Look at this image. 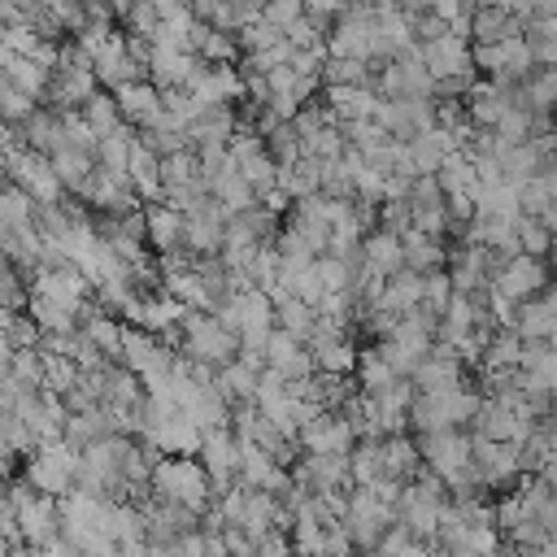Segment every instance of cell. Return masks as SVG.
<instances>
[{
  "mask_svg": "<svg viewBox=\"0 0 557 557\" xmlns=\"http://www.w3.org/2000/svg\"><path fill=\"white\" fill-rule=\"evenodd\" d=\"M248 4H257V9H261V4H265V0H248Z\"/></svg>",
  "mask_w": 557,
  "mask_h": 557,
  "instance_id": "62",
  "label": "cell"
},
{
  "mask_svg": "<svg viewBox=\"0 0 557 557\" xmlns=\"http://www.w3.org/2000/svg\"><path fill=\"white\" fill-rule=\"evenodd\" d=\"M91 70H96L100 87H109V91L131 83V78H148V65L126 48V30H113V39L91 57Z\"/></svg>",
  "mask_w": 557,
  "mask_h": 557,
  "instance_id": "22",
  "label": "cell"
},
{
  "mask_svg": "<svg viewBox=\"0 0 557 557\" xmlns=\"http://www.w3.org/2000/svg\"><path fill=\"white\" fill-rule=\"evenodd\" d=\"M178 352L218 370L239 352V335L213 309H187L183 322H178Z\"/></svg>",
  "mask_w": 557,
  "mask_h": 557,
  "instance_id": "4",
  "label": "cell"
},
{
  "mask_svg": "<svg viewBox=\"0 0 557 557\" xmlns=\"http://www.w3.org/2000/svg\"><path fill=\"white\" fill-rule=\"evenodd\" d=\"M226 209L218 200H209L200 213H183V248L196 257H218L226 244Z\"/></svg>",
  "mask_w": 557,
  "mask_h": 557,
  "instance_id": "21",
  "label": "cell"
},
{
  "mask_svg": "<svg viewBox=\"0 0 557 557\" xmlns=\"http://www.w3.org/2000/svg\"><path fill=\"white\" fill-rule=\"evenodd\" d=\"M392 522H396V505L383 500L374 487L357 483L352 496H348V513H344V527H348L352 544L366 548V553H379V540H383V531Z\"/></svg>",
  "mask_w": 557,
  "mask_h": 557,
  "instance_id": "7",
  "label": "cell"
},
{
  "mask_svg": "<svg viewBox=\"0 0 557 557\" xmlns=\"http://www.w3.org/2000/svg\"><path fill=\"white\" fill-rule=\"evenodd\" d=\"M548 283H553L548 261L535 257V252H513V257H505V261L496 265V274H492V287L505 292V296H513V300L540 296Z\"/></svg>",
  "mask_w": 557,
  "mask_h": 557,
  "instance_id": "13",
  "label": "cell"
},
{
  "mask_svg": "<svg viewBox=\"0 0 557 557\" xmlns=\"http://www.w3.org/2000/svg\"><path fill=\"white\" fill-rule=\"evenodd\" d=\"M213 313L239 335V348H261L265 352V339L274 331V300L261 287H235V292H226Z\"/></svg>",
  "mask_w": 557,
  "mask_h": 557,
  "instance_id": "5",
  "label": "cell"
},
{
  "mask_svg": "<svg viewBox=\"0 0 557 557\" xmlns=\"http://www.w3.org/2000/svg\"><path fill=\"white\" fill-rule=\"evenodd\" d=\"M213 379H218L222 396H226L231 409H235V405H248V400L257 396V379H261V370H252V366H244L239 357H231L226 366L213 370Z\"/></svg>",
  "mask_w": 557,
  "mask_h": 557,
  "instance_id": "43",
  "label": "cell"
},
{
  "mask_svg": "<svg viewBox=\"0 0 557 557\" xmlns=\"http://www.w3.org/2000/svg\"><path fill=\"white\" fill-rule=\"evenodd\" d=\"M513 87L518 83H500V78H474V87L461 96L466 100V117L474 126H496L500 113L513 104Z\"/></svg>",
  "mask_w": 557,
  "mask_h": 557,
  "instance_id": "28",
  "label": "cell"
},
{
  "mask_svg": "<svg viewBox=\"0 0 557 557\" xmlns=\"http://www.w3.org/2000/svg\"><path fill=\"white\" fill-rule=\"evenodd\" d=\"M17 135L26 148H39V152H52L61 144V109L52 104H39L26 122H17Z\"/></svg>",
  "mask_w": 557,
  "mask_h": 557,
  "instance_id": "42",
  "label": "cell"
},
{
  "mask_svg": "<svg viewBox=\"0 0 557 557\" xmlns=\"http://www.w3.org/2000/svg\"><path fill=\"white\" fill-rule=\"evenodd\" d=\"M313 322H318V309H313L309 300H300V296H283V300L274 305V326H283L287 335H296V339H305V344H309V335H313Z\"/></svg>",
  "mask_w": 557,
  "mask_h": 557,
  "instance_id": "49",
  "label": "cell"
},
{
  "mask_svg": "<svg viewBox=\"0 0 557 557\" xmlns=\"http://www.w3.org/2000/svg\"><path fill=\"white\" fill-rule=\"evenodd\" d=\"M548 274L557 278V244H553V252H548Z\"/></svg>",
  "mask_w": 557,
  "mask_h": 557,
  "instance_id": "61",
  "label": "cell"
},
{
  "mask_svg": "<svg viewBox=\"0 0 557 557\" xmlns=\"http://www.w3.org/2000/svg\"><path fill=\"white\" fill-rule=\"evenodd\" d=\"M261 17L287 30L296 17H305V0H265V4H261Z\"/></svg>",
  "mask_w": 557,
  "mask_h": 557,
  "instance_id": "56",
  "label": "cell"
},
{
  "mask_svg": "<svg viewBox=\"0 0 557 557\" xmlns=\"http://www.w3.org/2000/svg\"><path fill=\"white\" fill-rule=\"evenodd\" d=\"M17 135V126H9V122H0V152H4V144Z\"/></svg>",
  "mask_w": 557,
  "mask_h": 557,
  "instance_id": "59",
  "label": "cell"
},
{
  "mask_svg": "<svg viewBox=\"0 0 557 557\" xmlns=\"http://www.w3.org/2000/svg\"><path fill=\"white\" fill-rule=\"evenodd\" d=\"M126 174H131V187H135V196H139L144 205L165 200V183H161V157H157V152H152L144 139H135L131 161H126Z\"/></svg>",
  "mask_w": 557,
  "mask_h": 557,
  "instance_id": "32",
  "label": "cell"
},
{
  "mask_svg": "<svg viewBox=\"0 0 557 557\" xmlns=\"http://www.w3.org/2000/svg\"><path fill=\"white\" fill-rule=\"evenodd\" d=\"M0 70H4L22 91H30L35 100H44L48 87H52V65H44V61H35V57H17V52H13Z\"/></svg>",
  "mask_w": 557,
  "mask_h": 557,
  "instance_id": "44",
  "label": "cell"
},
{
  "mask_svg": "<svg viewBox=\"0 0 557 557\" xmlns=\"http://www.w3.org/2000/svg\"><path fill=\"white\" fill-rule=\"evenodd\" d=\"M418 48H422V65L431 70L435 83H444L453 74H479L474 70V44L466 35H457V30H444L435 39H422Z\"/></svg>",
  "mask_w": 557,
  "mask_h": 557,
  "instance_id": "15",
  "label": "cell"
},
{
  "mask_svg": "<svg viewBox=\"0 0 557 557\" xmlns=\"http://www.w3.org/2000/svg\"><path fill=\"white\" fill-rule=\"evenodd\" d=\"M409 379H413V392H440V387H453V383L466 379V361H461L457 348H448V344L435 339V348L418 361V370Z\"/></svg>",
  "mask_w": 557,
  "mask_h": 557,
  "instance_id": "25",
  "label": "cell"
},
{
  "mask_svg": "<svg viewBox=\"0 0 557 557\" xmlns=\"http://www.w3.org/2000/svg\"><path fill=\"white\" fill-rule=\"evenodd\" d=\"M400 244H405V265L418 270V274L448 265L444 235H426V231H418V226H405V231H400Z\"/></svg>",
  "mask_w": 557,
  "mask_h": 557,
  "instance_id": "35",
  "label": "cell"
},
{
  "mask_svg": "<svg viewBox=\"0 0 557 557\" xmlns=\"http://www.w3.org/2000/svg\"><path fill=\"white\" fill-rule=\"evenodd\" d=\"M292 479H300L309 492H331V487H352L348 453H300L292 466Z\"/></svg>",
  "mask_w": 557,
  "mask_h": 557,
  "instance_id": "23",
  "label": "cell"
},
{
  "mask_svg": "<svg viewBox=\"0 0 557 557\" xmlns=\"http://www.w3.org/2000/svg\"><path fill=\"white\" fill-rule=\"evenodd\" d=\"M361 261L379 274H396L405 265V244H400V231H387V226H370L366 239H361Z\"/></svg>",
  "mask_w": 557,
  "mask_h": 557,
  "instance_id": "34",
  "label": "cell"
},
{
  "mask_svg": "<svg viewBox=\"0 0 557 557\" xmlns=\"http://www.w3.org/2000/svg\"><path fill=\"white\" fill-rule=\"evenodd\" d=\"M196 457H200V466L209 470V479H213L218 492L231 487V483L239 479V435H235L231 426H213V431H205Z\"/></svg>",
  "mask_w": 557,
  "mask_h": 557,
  "instance_id": "20",
  "label": "cell"
},
{
  "mask_svg": "<svg viewBox=\"0 0 557 557\" xmlns=\"http://www.w3.org/2000/svg\"><path fill=\"white\" fill-rule=\"evenodd\" d=\"M265 366L278 370L283 379H305V374H313V352H309L305 339H296L283 326H274L270 339H265Z\"/></svg>",
  "mask_w": 557,
  "mask_h": 557,
  "instance_id": "29",
  "label": "cell"
},
{
  "mask_svg": "<svg viewBox=\"0 0 557 557\" xmlns=\"http://www.w3.org/2000/svg\"><path fill=\"white\" fill-rule=\"evenodd\" d=\"M374 87L387 100H396V96H435V78L422 65V48H409L400 57H387L379 65V74H374Z\"/></svg>",
  "mask_w": 557,
  "mask_h": 557,
  "instance_id": "11",
  "label": "cell"
},
{
  "mask_svg": "<svg viewBox=\"0 0 557 557\" xmlns=\"http://www.w3.org/2000/svg\"><path fill=\"white\" fill-rule=\"evenodd\" d=\"M309 352H313V370H322V374H352L361 348L352 344V335H326V339H309Z\"/></svg>",
  "mask_w": 557,
  "mask_h": 557,
  "instance_id": "38",
  "label": "cell"
},
{
  "mask_svg": "<svg viewBox=\"0 0 557 557\" xmlns=\"http://www.w3.org/2000/svg\"><path fill=\"white\" fill-rule=\"evenodd\" d=\"M483 405V392L453 383V387H440V392H413V405H409V431L413 435H426V431H444V426H466L474 422Z\"/></svg>",
  "mask_w": 557,
  "mask_h": 557,
  "instance_id": "2",
  "label": "cell"
},
{
  "mask_svg": "<svg viewBox=\"0 0 557 557\" xmlns=\"http://www.w3.org/2000/svg\"><path fill=\"white\" fill-rule=\"evenodd\" d=\"M344 9H348V0H305V13H313V17L326 22V26H331Z\"/></svg>",
  "mask_w": 557,
  "mask_h": 557,
  "instance_id": "57",
  "label": "cell"
},
{
  "mask_svg": "<svg viewBox=\"0 0 557 557\" xmlns=\"http://www.w3.org/2000/svg\"><path fill=\"white\" fill-rule=\"evenodd\" d=\"M235 131H239V113L231 104H205L187 126V139L191 148H226Z\"/></svg>",
  "mask_w": 557,
  "mask_h": 557,
  "instance_id": "30",
  "label": "cell"
},
{
  "mask_svg": "<svg viewBox=\"0 0 557 557\" xmlns=\"http://www.w3.org/2000/svg\"><path fill=\"white\" fill-rule=\"evenodd\" d=\"M117 17H122L126 35H144L148 44H152V35H157V26H161V9H157L152 0H131Z\"/></svg>",
  "mask_w": 557,
  "mask_h": 557,
  "instance_id": "53",
  "label": "cell"
},
{
  "mask_svg": "<svg viewBox=\"0 0 557 557\" xmlns=\"http://www.w3.org/2000/svg\"><path fill=\"white\" fill-rule=\"evenodd\" d=\"M78 200H87L96 213H126V209L139 205V196L131 187V174L126 170H104V165L91 170V178L83 183Z\"/></svg>",
  "mask_w": 557,
  "mask_h": 557,
  "instance_id": "18",
  "label": "cell"
},
{
  "mask_svg": "<svg viewBox=\"0 0 557 557\" xmlns=\"http://www.w3.org/2000/svg\"><path fill=\"white\" fill-rule=\"evenodd\" d=\"M161 183H165V191H178L187 183H200V152L187 144V148L161 157Z\"/></svg>",
  "mask_w": 557,
  "mask_h": 557,
  "instance_id": "50",
  "label": "cell"
},
{
  "mask_svg": "<svg viewBox=\"0 0 557 557\" xmlns=\"http://www.w3.org/2000/svg\"><path fill=\"white\" fill-rule=\"evenodd\" d=\"M187 91L200 104H239L244 100V65L235 61H200L187 78Z\"/></svg>",
  "mask_w": 557,
  "mask_h": 557,
  "instance_id": "12",
  "label": "cell"
},
{
  "mask_svg": "<svg viewBox=\"0 0 557 557\" xmlns=\"http://www.w3.org/2000/svg\"><path fill=\"white\" fill-rule=\"evenodd\" d=\"M435 178H440V187H444L448 200H474V191H479V165H474L470 152L444 157V165L435 170Z\"/></svg>",
  "mask_w": 557,
  "mask_h": 557,
  "instance_id": "37",
  "label": "cell"
},
{
  "mask_svg": "<svg viewBox=\"0 0 557 557\" xmlns=\"http://www.w3.org/2000/svg\"><path fill=\"white\" fill-rule=\"evenodd\" d=\"M113 100H117V109H122V122H131L135 131L152 126V122L161 117V109H165L161 87H157L152 78H131V83L113 87Z\"/></svg>",
  "mask_w": 557,
  "mask_h": 557,
  "instance_id": "24",
  "label": "cell"
},
{
  "mask_svg": "<svg viewBox=\"0 0 557 557\" xmlns=\"http://www.w3.org/2000/svg\"><path fill=\"white\" fill-rule=\"evenodd\" d=\"M352 379H357L361 392H383V387L396 383L400 374H396L392 361L379 352V344H366V348L357 352V370H352Z\"/></svg>",
  "mask_w": 557,
  "mask_h": 557,
  "instance_id": "46",
  "label": "cell"
},
{
  "mask_svg": "<svg viewBox=\"0 0 557 557\" xmlns=\"http://www.w3.org/2000/svg\"><path fill=\"white\" fill-rule=\"evenodd\" d=\"M513 100H522L535 113H557V65H535L518 87Z\"/></svg>",
  "mask_w": 557,
  "mask_h": 557,
  "instance_id": "40",
  "label": "cell"
},
{
  "mask_svg": "<svg viewBox=\"0 0 557 557\" xmlns=\"http://www.w3.org/2000/svg\"><path fill=\"white\" fill-rule=\"evenodd\" d=\"M374 305H383V309H392V313H409V309H418V305H422V274L409 270V265H400L396 274H387L383 296H379Z\"/></svg>",
  "mask_w": 557,
  "mask_h": 557,
  "instance_id": "41",
  "label": "cell"
},
{
  "mask_svg": "<svg viewBox=\"0 0 557 557\" xmlns=\"http://www.w3.org/2000/svg\"><path fill=\"white\" fill-rule=\"evenodd\" d=\"M326 109L339 122H357V117H374L383 104V91L374 83H326Z\"/></svg>",
  "mask_w": 557,
  "mask_h": 557,
  "instance_id": "27",
  "label": "cell"
},
{
  "mask_svg": "<svg viewBox=\"0 0 557 557\" xmlns=\"http://www.w3.org/2000/svg\"><path fill=\"white\" fill-rule=\"evenodd\" d=\"M296 440H300V453H348L361 435H357V426L348 422L344 409H322L313 422L300 426Z\"/></svg>",
  "mask_w": 557,
  "mask_h": 557,
  "instance_id": "19",
  "label": "cell"
},
{
  "mask_svg": "<svg viewBox=\"0 0 557 557\" xmlns=\"http://www.w3.org/2000/svg\"><path fill=\"white\" fill-rule=\"evenodd\" d=\"M9 235H13V226H9V218H4V213H0V244H4V239H9Z\"/></svg>",
  "mask_w": 557,
  "mask_h": 557,
  "instance_id": "60",
  "label": "cell"
},
{
  "mask_svg": "<svg viewBox=\"0 0 557 557\" xmlns=\"http://www.w3.org/2000/svg\"><path fill=\"white\" fill-rule=\"evenodd\" d=\"M148 483H152V496L183 500V505H191V509H200V513H205V509L213 505V496H218V487H213V479H209V470L200 466L196 453H161Z\"/></svg>",
  "mask_w": 557,
  "mask_h": 557,
  "instance_id": "1",
  "label": "cell"
},
{
  "mask_svg": "<svg viewBox=\"0 0 557 557\" xmlns=\"http://www.w3.org/2000/svg\"><path fill=\"white\" fill-rule=\"evenodd\" d=\"M178 409L200 426V431H213V426H231V400L222 396L218 379H196L187 374V357L178 361Z\"/></svg>",
  "mask_w": 557,
  "mask_h": 557,
  "instance_id": "9",
  "label": "cell"
},
{
  "mask_svg": "<svg viewBox=\"0 0 557 557\" xmlns=\"http://www.w3.org/2000/svg\"><path fill=\"white\" fill-rule=\"evenodd\" d=\"M540 479H544V483H548V487H553V492H557V461H548V466H544V470H540Z\"/></svg>",
  "mask_w": 557,
  "mask_h": 557,
  "instance_id": "58",
  "label": "cell"
},
{
  "mask_svg": "<svg viewBox=\"0 0 557 557\" xmlns=\"http://www.w3.org/2000/svg\"><path fill=\"white\" fill-rule=\"evenodd\" d=\"M474 70H483L487 78L500 83H522L535 70V48L527 30H513L496 44H474Z\"/></svg>",
  "mask_w": 557,
  "mask_h": 557,
  "instance_id": "8",
  "label": "cell"
},
{
  "mask_svg": "<svg viewBox=\"0 0 557 557\" xmlns=\"http://www.w3.org/2000/svg\"><path fill=\"white\" fill-rule=\"evenodd\" d=\"M200 57L191 48H174V44H152L148 48V78L170 91V87H187V78L196 74Z\"/></svg>",
  "mask_w": 557,
  "mask_h": 557,
  "instance_id": "26",
  "label": "cell"
},
{
  "mask_svg": "<svg viewBox=\"0 0 557 557\" xmlns=\"http://www.w3.org/2000/svg\"><path fill=\"white\" fill-rule=\"evenodd\" d=\"M383 466L392 479L409 483L426 461H422V448H418V435L409 431H396V435H383Z\"/></svg>",
  "mask_w": 557,
  "mask_h": 557,
  "instance_id": "39",
  "label": "cell"
},
{
  "mask_svg": "<svg viewBox=\"0 0 557 557\" xmlns=\"http://www.w3.org/2000/svg\"><path fill=\"white\" fill-rule=\"evenodd\" d=\"M144 231H148V248L152 252L183 248V209H174L170 200H152L144 209Z\"/></svg>",
  "mask_w": 557,
  "mask_h": 557,
  "instance_id": "31",
  "label": "cell"
},
{
  "mask_svg": "<svg viewBox=\"0 0 557 557\" xmlns=\"http://www.w3.org/2000/svg\"><path fill=\"white\" fill-rule=\"evenodd\" d=\"M17 535H22V553H39L52 535H61V505L48 492H30L17 505Z\"/></svg>",
  "mask_w": 557,
  "mask_h": 557,
  "instance_id": "16",
  "label": "cell"
},
{
  "mask_svg": "<svg viewBox=\"0 0 557 557\" xmlns=\"http://www.w3.org/2000/svg\"><path fill=\"white\" fill-rule=\"evenodd\" d=\"M78 453H83V448H74L65 435H61V440H48V444H35V448L26 453V461H22V474H26L39 492L65 496V492H74Z\"/></svg>",
  "mask_w": 557,
  "mask_h": 557,
  "instance_id": "6",
  "label": "cell"
},
{
  "mask_svg": "<svg viewBox=\"0 0 557 557\" xmlns=\"http://www.w3.org/2000/svg\"><path fill=\"white\" fill-rule=\"evenodd\" d=\"M326 52L331 57H361V61H383L379 57V22L370 9H344L326 26Z\"/></svg>",
  "mask_w": 557,
  "mask_h": 557,
  "instance_id": "10",
  "label": "cell"
},
{
  "mask_svg": "<svg viewBox=\"0 0 557 557\" xmlns=\"http://www.w3.org/2000/svg\"><path fill=\"white\" fill-rule=\"evenodd\" d=\"M83 117L104 135V131H113V126L122 122V109H117L113 91H109V87H100V91H91V96L83 100Z\"/></svg>",
  "mask_w": 557,
  "mask_h": 557,
  "instance_id": "52",
  "label": "cell"
},
{
  "mask_svg": "<svg viewBox=\"0 0 557 557\" xmlns=\"http://www.w3.org/2000/svg\"><path fill=\"white\" fill-rule=\"evenodd\" d=\"M374 117L387 126L392 139H413L418 131L435 126V96H396V100L383 96Z\"/></svg>",
  "mask_w": 557,
  "mask_h": 557,
  "instance_id": "17",
  "label": "cell"
},
{
  "mask_svg": "<svg viewBox=\"0 0 557 557\" xmlns=\"http://www.w3.org/2000/svg\"><path fill=\"white\" fill-rule=\"evenodd\" d=\"M26 313L35 318L39 331H78L83 326V309H70V305H57V300H44V296H30Z\"/></svg>",
  "mask_w": 557,
  "mask_h": 557,
  "instance_id": "48",
  "label": "cell"
},
{
  "mask_svg": "<svg viewBox=\"0 0 557 557\" xmlns=\"http://www.w3.org/2000/svg\"><path fill=\"white\" fill-rule=\"evenodd\" d=\"M474 440V474L483 487H509L522 479V461H518V444L509 440H492V435H470Z\"/></svg>",
  "mask_w": 557,
  "mask_h": 557,
  "instance_id": "14",
  "label": "cell"
},
{
  "mask_svg": "<svg viewBox=\"0 0 557 557\" xmlns=\"http://www.w3.org/2000/svg\"><path fill=\"white\" fill-rule=\"evenodd\" d=\"M518 244H522V252L548 257V252H553V244H557V235H553L535 213H518Z\"/></svg>",
  "mask_w": 557,
  "mask_h": 557,
  "instance_id": "54",
  "label": "cell"
},
{
  "mask_svg": "<svg viewBox=\"0 0 557 557\" xmlns=\"http://www.w3.org/2000/svg\"><path fill=\"white\" fill-rule=\"evenodd\" d=\"M4 374H9V379L22 387V392H39V387H44V352H39V344L17 348Z\"/></svg>",
  "mask_w": 557,
  "mask_h": 557,
  "instance_id": "51",
  "label": "cell"
},
{
  "mask_svg": "<svg viewBox=\"0 0 557 557\" xmlns=\"http://www.w3.org/2000/svg\"><path fill=\"white\" fill-rule=\"evenodd\" d=\"M135 139H139V131H135L131 122H117L113 131L100 135V144H96V165H104V170H126Z\"/></svg>",
  "mask_w": 557,
  "mask_h": 557,
  "instance_id": "45",
  "label": "cell"
},
{
  "mask_svg": "<svg viewBox=\"0 0 557 557\" xmlns=\"http://www.w3.org/2000/svg\"><path fill=\"white\" fill-rule=\"evenodd\" d=\"M348 470H352V483H374L387 474L383 466V440L379 435H361L352 448H348Z\"/></svg>",
  "mask_w": 557,
  "mask_h": 557,
  "instance_id": "47",
  "label": "cell"
},
{
  "mask_svg": "<svg viewBox=\"0 0 557 557\" xmlns=\"http://www.w3.org/2000/svg\"><path fill=\"white\" fill-rule=\"evenodd\" d=\"M448 300H453V274H448V265L444 270H426L422 274V309L440 318L448 309Z\"/></svg>",
  "mask_w": 557,
  "mask_h": 557,
  "instance_id": "55",
  "label": "cell"
},
{
  "mask_svg": "<svg viewBox=\"0 0 557 557\" xmlns=\"http://www.w3.org/2000/svg\"><path fill=\"white\" fill-rule=\"evenodd\" d=\"M513 30H527L509 9H500L496 0H479L474 4V17H470V44H496Z\"/></svg>",
  "mask_w": 557,
  "mask_h": 557,
  "instance_id": "36",
  "label": "cell"
},
{
  "mask_svg": "<svg viewBox=\"0 0 557 557\" xmlns=\"http://www.w3.org/2000/svg\"><path fill=\"white\" fill-rule=\"evenodd\" d=\"M418 448H422V461L448 483V492H461V487L479 483V474H474V440L461 426L426 431V435H418Z\"/></svg>",
  "mask_w": 557,
  "mask_h": 557,
  "instance_id": "3",
  "label": "cell"
},
{
  "mask_svg": "<svg viewBox=\"0 0 557 557\" xmlns=\"http://www.w3.org/2000/svg\"><path fill=\"white\" fill-rule=\"evenodd\" d=\"M48 161H52V170H57V178L65 183L70 196H78L83 183H87L91 170H96V152H91V148H78V144H65V139L48 152Z\"/></svg>",
  "mask_w": 557,
  "mask_h": 557,
  "instance_id": "33",
  "label": "cell"
}]
</instances>
